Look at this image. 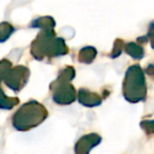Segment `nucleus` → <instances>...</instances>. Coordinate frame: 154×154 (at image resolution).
<instances>
[{"instance_id": "1", "label": "nucleus", "mask_w": 154, "mask_h": 154, "mask_svg": "<svg viewBox=\"0 0 154 154\" xmlns=\"http://www.w3.org/2000/svg\"><path fill=\"white\" fill-rule=\"evenodd\" d=\"M68 53L64 39L56 37L54 30L41 31L31 45V54L37 60L63 56Z\"/></svg>"}, {"instance_id": "2", "label": "nucleus", "mask_w": 154, "mask_h": 154, "mask_svg": "<svg viewBox=\"0 0 154 154\" xmlns=\"http://www.w3.org/2000/svg\"><path fill=\"white\" fill-rule=\"evenodd\" d=\"M48 115L49 112L42 103L37 100H30L14 113L12 125L18 131H28L45 122Z\"/></svg>"}, {"instance_id": "3", "label": "nucleus", "mask_w": 154, "mask_h": 154, "mask_svg": "<svg viewBox=\"0 0 154 154\" xmlns=\"http://www.w3.org/2000/svg\"><path fill=\"white\" fill-rule=\"evenodd\" d=\"M147 82L145 72L139 64L129 66L122 82V94L127 101L132 103L143 101L147 97Z\"/></svg>"}, {"instance_id": "4", "label": "nucleus", "mask_w": 154, "mask_h": 154, "mask_svg": "<svg viewBox=\"0 0 154 154\" xmlns=\"http://www.w3.org/2000/svg\"><path fill=\"white\" fill-rule=\"evenodd\" d=\"M50 90L52 92V99L57 105H70L77 98V92L71 82H59L55 79L50 85Z\"/></svg>"}, {"instance_id": "5", "label": "nucleus", "mask_w": 154, "mask_h": 154, "mask_svg": "<svg viewBox=\"0 0 154 154\" xmlns=\"http://www.w3.org/2000/svg\"><path fill=\"white\" fill-rule=\"evenodd\" d=\"M30 77V70L24 66H12L5 74L3 82L9 89L14 92H19L24 88Z\"/></svg>"}, {"instance_id": "6", "label": "nucleus", "mask_w": 154, "mask_h": 154, "mask_svg": "<svg viewBox=\"0 0 154 154\" xmlns=\"http://www.w3.org/2000/svg\"><path fill=\"white\" fill-rule=\"evenodd\" d=\"M100 141L101 137L97 133H90V134L84 135L75 143V154H90L91 150L98 146Z\"/></svg>"}, {"instance_id": "7", "label": "nucleus", "mask_w": 154, "mask_h": 154, "mask_svg": "<svg viewBox=\"0 0 154 154\" xmlns=\"http://www.w3.org/2000/svg\"><path fill=\"white\" fill-rule=\"evenodd\" d=\"M77 99L82 106L88 108H94L100 106L103 103V97L97 93L92 92L88 89L82 88L77 92Z\"/></svg>"}, {"instance_id": "8", "label": "nucleus", "mask_w": 154, "mask_h": 154, "mask_svg": "<svg viewBox=\"0 0 154 154\" xmlns=\"http://www.w3.org/2000/svg\"><path fill=\"white\" fill-rule=\"evenodd\" d=\"M55 20L51 16H42V17H38L34 19L31 22L30 26L31 28H39L42 31H49L54 30L55 28Z\"/></svg>"}, {"instance_id": "9", "label": "nucleus", "mask_w": 154, "mask_h": 154, "mask_svg": "<svg viewBox=\"0 0 154 154\" xmlns=\"http://www.w3.org/2000/svg\"><path fill=\"white\" fill-rule=\"evenodd\" d=\"M97 56V50L93 47H85L78 53V61L82 63H92Z\"/></svg>"}, {"instance_id": "10", "label": "nucleus", "mask_w": 154, "mask_h": 154, "mask_svg": "<svg viewBox=\"0 0 154 154\" xmlns=\"http://www.w3.org/2000/svg\"><path fill=\"white\" fill-rule=\"evenodd\" d=\"M124 49L126 51V53L128 55H130L133 59L139 60L141 58H143V56H145V50H143V48L140 45H138L136 42H133V41L125 45Z\"/></svg>"}, {"instance_id": "11", "label": "nucleus", "mask_w": 154, "mask_h": 154, "mask_svg": "<svg viewBox=\"0 0 154 154\" xmlns=\"http://www.w3.org/2000/svg\"><path fill=\"white\" fill-rule=\"evenodd\" d=\"M19 98L17 97H9L5 95L3 90L0 87V109L11 110L19 103Z\"/></svg>"}, {"instance_id": "12", "label": "nucleus", "mask_w": 154, "mask_h": 154, "mask_svg": "<svg viewBox=\"0 0 154 154\" xmlns=\"http://www.w3.org/2000/svg\"><path fill=\"white\" fill-rule=\"evenodd\" d=\"M74 77H75V69L71 66H66L59 71L56 79L59 80V82H71L74 79Z\"/></svg>"}, {"instance_id": "13", "label": "nucleus", "mask_w": 154, "mask_h": 154, "mask_svg": "<svg viewBox=\"0 0 154 154\" xmlns=\"http://www.w3.org/2000/svg\"><path fill=\"white\" fill-rule=\"evenodd\" d=\"M14 32H15V28L10 22H1L0 23V42H5Z\"/></svg>"}, {"instance_id": "14", "label": "nucleus", "mask_w": 154, "mask_h": 154, "mask_svg": "<svg viewBox=\"0 0 154 154\" xmlns=\"http://www.w3.org/2000/svg\"><path fill=\"white\" fill-rule=\"evenodd\" d=\"M124 47H125L124 40H122V39H116L113 45V50H112V52H111V55H110L111 58H117L118 56L122 54V50H124Z\"/></svg>"}, {"instance_id": "15", "label": "nucleus", "mask_w": 154, "mask_h": 154, "mask_svg": "<svg viewBox=\"0 0 154 154\" xmlns=\"http://www.w3.org/2000/svg\"><path fill=\"white\" fill-rule=\"evenodd\" d=\"M13 66L12 62L8 59H2L0 60V82H2L5 78V74L8 73V71Z\"/></svg>"}, {"instance_id": "16", "label": "nucleus", "mask_w": 154, "mask_h": 154, "mask_svg": "<svg viewBox=\"0 0 154 154\" xmlns=\"http://www.w3.org/2000/svg\"><path fill=\"white\" fill-rule=\"evenodd\" d=\"M140 127L145 130L148 135L153 134V122L152 120H143L140 122Z\"/></svg>"}, {"instance_id": "17", "label": "nucleus", "mask_w": 154, "mask_h": 154, "mask_svg": "<svg viewBox=\"0 0 154 154\" xmlns=\"http://www.w3.org/2000/svg\"><path fill=\"white\" fill-rule=\"evenodd\" d=\"M152 69H153V66H152V64H150V66L147 68V70H146V73H147V74H149L150 76H152V75H153V73H152Z\"/></svg>"}]
</instances>
